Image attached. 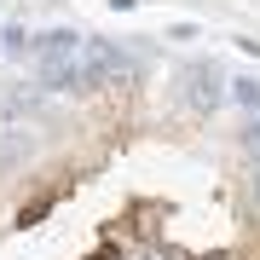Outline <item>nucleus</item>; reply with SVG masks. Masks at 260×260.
Segmentation results:
<instances>
[{"label":"nucleus","instance_id":"nucleus-2","mask_svg":"<svg viewBox=\"0 0 260 260\" xmlns=\"http://www.w3.org/2000/svg\"><path fill=\"white\" fill-rule=\"evenodd\" d=\"M254 197H260V174H254Z\"/></svg>","mask_w":260,"mask_h":260},{"label":"nucleus","instance_id":"nucleus-1","mask_svg":"<svg viewBox=\"0 0 260 260\" xmlns=\"http://www.w3.org/2000/svg\"><path fill=\"white\" fill-rule=\"evenodd\" d=\"M237 99L249 104V110H260V87H254V81H237Z\"/></svg>","mask_w":260,"mask_h":260}]
</instances>
